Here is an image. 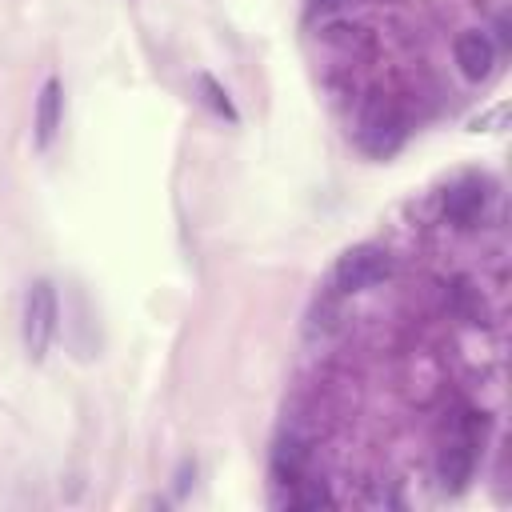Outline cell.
Instances as JSON below:
<instances>
[{
	"mask_svg": "<svg viewBox=\"0 0 512 512\" xmlns=\"http://www.w3.org/2000/svg\"><path fill=\"white\" fill-rule=\"evenodd\" d=\"M388 276H392V256L384 248H376V244H356V248L336 256L328 284L340 296H356V292H368V288L384 284Z\"/></svg>",
	"mask_w": 512,
	"mask_h": 512,
	"instance_id": "1",
	"label": "cell"
},
{
	"mask_svg": "<svg viewBox=\"0 0 512 512\" xmlns=\"http://www.w3.org/2000/svg\"><path fill=\"white\" fill-rule=\"evenodd\" d=\"M56 320H60V304H56V288L52 280H32L28 296H24V352L40 364L52 348L56 336Z\"/></svg>",
	"mask_w": 512,
	"mask_h": 512,
	"instance_id": "2",
	"label": "cell"
},
{
	"mask_svg": "<svg viewBox=\"0 0 512 512\" xmlns=\"http://www.w3.org/2000/svg\"><path fill=\"white\" fill-rule=\"evenodd\" d=\"M452 52H456V64H460V72L468 80H484L492 72V64H496V48H492L488 32H480V28H464L456 36Z\"/></svg>",
	"mask_w": 512,
	"mask_h": 512,
	"instance_id": "3",
	"label": "cell"
},
{
	"mask_svg": "<svg viewBox=\"0 0 512 512\" xmlns=\"http://www.w3.org/2000/svg\"><path fill=\"white\" fill-rule=\"evenodd\" d=\"M60 120H64V88H60L56 76H48L40 96H36V124H32L36 128V148H48L56 140Z\"/></svg>",
	"mask_w": 512,
	"mask_h": 512,
	"instance_id": "4",
	"label": "cell"
},
{
	"mask_svg": "<svg viewBox=\"0 0 512 512\" xmlns=\"http://www.w3.org/2000/svg\"><path fill=\"white\" fill-rule=\"evenodd\" d=\"M400 136H404V128H400V120H396L388 108L364 112V120H360V144H364L372 156H388V152L400 144Z\"/></svg>",
	"mask_w": 512,
	"mask_h": 512,
	"instance_id": "5",
	"label": "cell"
},
{
	"mask_svg": "<svg viewBox=\"0 0 512 512\" xmlns=\"http://www.w3.org/2000/svg\"><path fill=\"white\" fill-rule=\"evenodd\" d=\"M484 212V184L480 180H460L456 188L444 192V216L456 228H472Z\"/></svg>",
	"mask_w": 512,
	"mask_h": 512,
	"instance_id": "6",
	"label": "cell"
},
{
	"mask_svg": "<svg viewBox=\"0 0 512 512\" xmlns=\"http://www.w3.org/2000/svg\"><path fill=\"white\" fill-rule=\"evenodd\" d=\"M468 476H472V448H468V440L444 444V452H440V480H444V488L460 492L468 484Z\"/></svg>",
	"mask_w": 512,
	"mask_h": 512,
	"instance_id": "7",
	"label": "cell"
},
{
	"mask_svg": "<svg viewBox=\"0 0 512 512\" xmlns=\"http://www.w3.org/2000/svg\"><path fill=\"white\" fill-rule=\"evenodd\" d=\"M200 92H204V100L212 104V112H220V116H224V120H232V124L240 120V116H236V108H232V100H228V92H224V84H220L216 76H208V72H204V76H200Z\"/></svg>",
	"mask_w": 512,
	"mask_h": 512,
	"instance_id": "8",
	"label": "cell"
},
{
	"mask_svg": "<svg viewBox=\"0 0 512 512\" xmlns=\"http://www.w3.org/2000/svg\"><path fill=\"white\" fill-rule=\"evenodd\" d=\"M292 504H296V508H316V504H328V492H324V484H312V488L296 492Z\"/></svg>",
	"mask_w": 512,
	"mask_h": 512,
	"instance_id": "9",
	"label": "cell"
},
{
	"mask_svg": "<svg viewBox=\"0 0 512 512\" xmlns=\"http://www.w3.org/2000/svg\"><path fill=\"white\" fill-rule=\"evenodd\" d=\"M348 0H308V16H324V12H336V8H344Z\"/></svg>",
	"mask_w": 512,
	"mask_h": 512,
	"instance_id": "10",
	"label": "cell"
},
{
	"mask_svg": "<svg viewBox=\"0 0 512 512\" xmlns=\"http://www.w3.org/2000/svg\"><path fill=\"white\" fill-rule=\"evenodd\" d=\"M476 4H480V0H476Z\"/></svg>",
	"mask_w": 512,
	"mask_h": 512,
	"instance_id": "11",
	"label": "cell"
}]
</instances>
